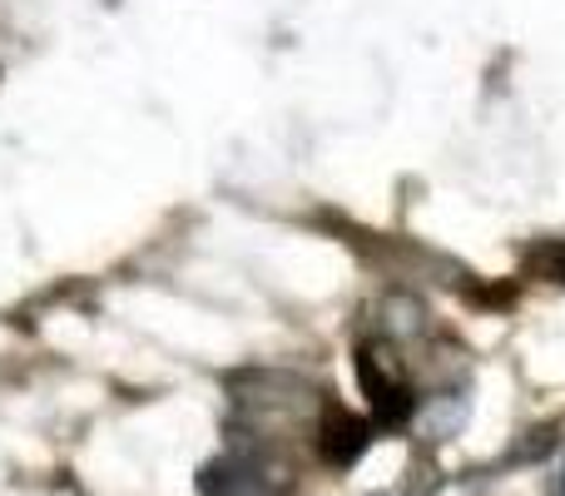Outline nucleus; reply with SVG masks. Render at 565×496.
I'll return each mask as SVG.
<instances>
[{
	"instance_id": "obj_1",
	"label": "nucleus",
	"mask_w": 565,
	"mask_h": 496,
	"mask_svg": "<svg viewBox=\"0 0 565 496\" xmlns=\"http://www.w3.org/2000/svg\"><path fill=\"white\" fill-rule=\"evenodd\" d=\"M367 442H372L367 422L342 408H328V418H322V428H318V452L328 467H352V462L367 452Z\"/></svg>"
},
{
	"instance_id": "obj_2",
	"label": "nucleus",
	"mask_w": 565,
	"mask_h": 496,
	"mask_svg": "<svg viewBox=\"0 0 565 496\" xmlns=\"http://www.w3.org/2000/svg\"><path fill=\"white\" fill-rule=\"evenodd\" d=\"M199 496H264V472L244 452H228L199 467Z\"/></svg>"
},
{
	"instance_id": "obj_3",
	"label": "nucleus",
	"mask_w": 565,
	"mask_h": 496,
	"mask_svg": "<svg viewBox=\"0 0 565 496\" xmlns=\"http://www.w3.org/2000/svg\"><path fill=\"white\" fill-rule=\"evenodd\" d=\"M417 392L407 388V382H392L387 392H382L377 402H372V412H377V428H407L412 418H417Z\"/></svg>"
},
{
	"instance_id": "obj_4",
	"label": "nucleus",
	"mask_w": 565,
	"mask_h": 496,
	"mask_svg": "<svg viewBox=\"0 0 565 496\" xmlns=\"http://www.w3.org/2000/svg\"><path fill=\"white\" fill-rule=\"evenodd\" d=\"M556 442H561L556 428H531L526 437H521V447L511 452V462H541V457H551V452H556Z\"/></svg>"
},
{
	"instance_id": "obj_5",
	"label": "nucleus",
	"mask_w": 565,
	"mask_h": 496,
	"mask_svg": "<svg viewBox=\"0 0 565 496\" xmlns=\"http://www.w3.org/2000/svg\"><path fill=\"white\" fill-rule=\"evenodd\" d=\"M531 263H536L546 278L565 283V244H541V249H531Z\"/></svg>"
},
{
	"instance_id": "obj_6",
	"label": "nucleus",
	"mask_w": 565,
	"mask_h": 496,
	"mask_svg": "<svg viewBox=\"0 0 565 496\" xmlns=\"http://www.w3.org/2000/svg\"><path fill=\"white\" fill-rule=\"evenodd\" d=\"M441 492V477L437 472H412V482H407V496H437Z\"/></svg>"
},
{
	"instance_id": "obj_7",
	"label": "nucleus",
	"mask_w": 565,
	"mask_h": 496,
	"mask_svg": "<svg viewBox=\"0 0 565 496\" xmlns=\"http://www.w3.org/2000/svg\"><path fill=\"white\" fill-rule=\"evenodd\" d=\"M561 496H565V477H561Z\"/></svg>"
}]
</instances>
